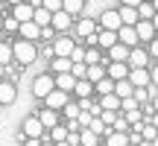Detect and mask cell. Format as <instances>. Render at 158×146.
I'll use <instances>...</instances> for the list:
<instances>
[{
    "label": "cell",
    "instance_id": "9a60e30c",
    "mask_svg": "<svg viewBox=\"0 0 158 146\" xmlns=\"http://www.w3.org/2000/svg\"><path fill=\"white\" fill-rule=\"evenodd\" d=\"M18 35H21V41H32L35 44V38L41 35V29L35 26L32 21H27V23H18Z\"/></svg>",
    "mask_w": 158,
    "mask_h": 146
},
{
    "label": "cell",
    "instance_id": "836d02e7",
    "mask_svg": "<svg viewBox=\"0 0 158 146\" xmlns=\"http://www.w3.org/2000/svg\"><path fill=\"white\" fill-rule=\"evenodd\" d=\"M117 114H120V111H100V123L106 126V129H111L114 120H117Z\"/></svg>",
    "mask_w": 158,
    "mask_h": 146
},
{
    "label": "cell",
    "instance_id": "9c48e42d",
    "mask_svg": "<svg viewBox=\"0 0 158 146\" xmlns=\"http://www.w3.org/2000/svg\"><path fill=\"white\" fill-rule=\"evenodd\" d=\"M70 21H73V18H70L68 12H53V15H50V29H53V32H68Z\"/></svg>",
    "mask_w": 158,
    "mask_h": 146
},
{
    "label": "cell",
    "instance_id": "74e56055",
    "mask_svg": "<svg viewBox=\"0 0 158 146\" xmlns=\"http://www.w3.org/2000/svg\"><path fill=\"white\" fill-rule=\"evenodd\" d=\"M76 123H79V129H88V123H91V114H88V111H79Z\"/></svg>",
    "mask_w": 158,
    "mask_h": 146
},
{
    "label": "cell",
    "instance_id": "bcb514c9",
    "mask_svg": "<svg viewBox=\"0 0 158 146\" xmlns=\"http://www.w3.org/2000/svg\"><path fill=\"white\" fill-rule=\"evenodd\" d=\"M9 3H12V6H18V3H23V0H9Z\"/></svg>",
    "mask_w": 158,
    "mask_h": 146
},
{
    "label": "cell",
    "instance_id": "7bdbcfd3",
    "mask_svg": "<svg viewBox=\"0 0 158 146\" xmlns=\"http://www.w3.org/2000/svg\"><path fill=\"white\" fill-rule=\"evenodd\" d=\"M23 146H41L38 137H23Z\"/></svg>",
    "mask_w": 158,
    "mask_h": 146
},
{
    "label": "cell",
    "instance_id": "e0dca14e",
    "mask_svg": "<svg viewBox=\"0 0 158 146\" xmlns=\"http://www.w3.org/2000/svg\"><path fill=\"white\" fill-rule=\"evenodd\" d=\"M15 96H18V88L12 82H3V79H0V105H12Z\"/></svg>",
    "mask_w": 158,
    "mask_h": 146
},
{
    "label": "cell",
    "instance_id": "f546056e",
    "mask_svg": "<svg viewBox=\"0 0 158 146\" xmlns=\"http://www.w3.org/2000/svg\"><path fill=\"white\" fill-rule=\"evenodd\" d=\"M123 120L129 123V129H132V126H138V123H143V108H135V111H123Z\"/></svg>",
    "mask_w": 158,
    "mask_h": 146
},
{
    "label": "cell",
    "instance_id": "681fc988",
    "mask_svg": "<svg viewBox=\"0 0 158 146\" xmlns=\"http://www.w3.org/2000/svg\"><path fill=\"white\" fill-rule=\"evenodd\" d=\"M129 146H135V143H129Z\"/></svg>",
    "mask_w": 158,
    "mask_h": 146
},
{
    "label": "cell",
    "instance_id": "cb8c5ba5",
    "mask_svg": "<svg viewBox=\"0 0 158 146\" xmlns=\"http://www.w3.org/2000/svg\"><path fill=\"white\" fill-rule=\"evenodd\" d=\"M138 21H152V15H155V3L152 0H143L141 6H138Z\"/></svg>",
    "mask_w": 158,
    "mask_h": 146
},
{
    "label": "cell",
    "instance_id": "d4e9b609",
    "mask_svg": "<svg viewBox=\"0 0 158 146\" xmlns=\"http://www.w3.org/2000/svg\"><path fill=\"white\" fill-rule=\"evenodd\" d=\"M106 146H129V135H123V132H108Z\"/></svg>",
    "mask_w": 158,
    "mask_h": 146
},
{
    "label": "cell",
    "instance_id": "d6986e66",
    "mask_svg": "<svg viewBox=\"0 0 158 146\" xmlns=\"http://www.w3.org/2000/svg\"><path fill=\"white\" fill-rule=\"evenodd\" d=\"M35 117H38V123L44 126V132H47V129H53V126H59V111H50V108H41V111L35 114Z\"/></svg>",
    "mask_w": 158,
    "mask_h": 146
},
{
    "label": "cell",
    "instance_id": "8fae6325",
    "mask_svg": "<svg viewBox=\"0 0 158 146\" xmlns=\"http://www.w3.org/2000/svg\"><path fill=\"white\" fill-rule=\"evenodd\" d=\"M126 73H129L126 62H108V67H106V76L111 79V82H120V79H126Z\"/></svg>",
    "mask_w": 158,
    "mask_h": 146
},
{
    "label": "cell",
    "instance_id": "f6af8a7d",
    "mask_svg": "<svg viewBox=\"0 0 158 146\" xmlns=\"http://www.w3.org/2000/svg\"><path fill=\"white\" fill-rule=\"evenodd\" d=\"M41 146H53L50 140H47V137H41Z\"/></svg>",
    "mask_w": 158,
    "mask_h": 146
},
{
    "label": "cell",
    "instance_id": "ffe728a7",
    "mask_svg": "<svg viewBox=\"0 0 158 146\" xmlns=\"http://www.w3.org/2000/svg\"><path fill=\"white\" fill-rule=\"evenodd\" d=\"M117 18H120V26H135V23H138V12L132 9V6H120Z\"/></svg>",
    "mask_w": 158,
    "mask_h": 146
},
{
    "label": "cell",
    "instance_id": "f35d334b",
    "mask_svg": "<svg viewBox=\"0 0 158 146\" xmlns=\"http://www.w3.org/2000/svg\"><path fill=\"white\" fill-rule=\"evenodd\" d=\"M147 44H149V47H147V56H149V59H155V56H158V44H155V38H152V41H147Z\"/></svg>",
    "mask_w": 158,
    "mask_h": 146
},
{
    "label": "cell",
    "instance_id": "52a82bcc",
    "mask_svg": "<svg viewBox=\"0 0 158 146\" xmlns=\"http://www.w3.org/2000/svg\"><path fill=\"white\" fill-rule=\"evenodd\" d=\"M132 29H135V35H138V44H147V41L155 38V23L152 21H138Z\"/></svg>",
    "mask_w": 158,
    "mask_h": 146
},
{
    "label": "cell",
    "instance_id": "4316f807",
    "mask_svg": "<svg viewBox=\"0 0 158 146\" xmlns=\"http://www.w3.org/2000/svg\"><path fill=\"white\" fill-rule=\"evenodd\" d=\"M82 9H85V0H62V12H68L70 18L79 15Z\"/></svg>",
    "mask_w": 158,
    "mask_h": 146
},
{
    "label": "cell",
    "instance_id": "4dcf8cb0",
    "mask_svg": "<svg viewBox=\"0 0 158 146\" xmlns=\"http://www.w3.org/2000/svg\"><path fill=\"white\" fill-rule=\"evenodd\" d=\"M70 59H53V76H56V73H70Z\"/></svg>",
    "mask_w": 158,
    "mask_h": 146
},
{
    "label": "cell",
    "instance_id": "ee69618b",
    "mask_svg": "<svg viewBox=\"0 0 158 146\" xmlns=\"http://www.w3.org/2000/svg\"><path fill=\"white\" fill-rule=\"evenodd\" d=\"M27 3L32 6V9H38V6H41V0H27Z\"/></svg>",
    "mask_w": 158,
    "mask_h": 146
},
{
    "label": "cell",
    "instance_id": "5b68a950",
    "mask_svg": "<svg viewBox=\"0 0 158 146\" xmlns=\"http://www.w3.org/2000/svg\"><path fill=\"white\" fill-rule=\"evenodd\" d=\"M68 102H70V94H64V91H56V88H53L50 94L44 96V108H50V111H62Z\"/></svg>",
    "mask_w": 158,
    "mask_h": 146
},
{
    "label": "cell",
    "instance_id": "ba28073f",
    "mask_svg": "<svg viewBox=\"0 0 158 146\" xmlns=\"http://www.w3.org/2000/svg\"><path fill=\"white\" fill-rule=\"evenodd\" d=\"M21 137H44V126L38 123V117H27L23 120V129H21Z\"/></svg>",
    "mask_w": 158,
    "mask_h": 146
},
{
    "label": "cell",
    "instance_id": "4fadbf2b",
    "mask_svg": "<svg viewBox=\"0 0 158 146\" xmlns=\"http://www.w3.org/2000/svg\"><path fill=\"white\" fill-rule=\"evenodd\" d=\"M70 94H73L76 99H91V96H94V85H91L88 79H76V85H73Z\"/></svg>",
    "mask_w": 158,
    "mask_h": 146
},
{
    "label": "cell",
    "instance_id": "8992f818",
    "mask_svg": "<svg viewBox=\"0 0 158 146\" xmlns=\"http://www.w3.org/2000/svg\"><path fill=\"white\" fill-rule=\"evenodd\" d=\"M126 82H129L132 88H147V85L152 82V76H149V70H147V67H135V70L126 73Z\"/></svg>",
    "mask_w": 158,
    "mask_h": 146
},
{
    "label": "cell",
    "instance_id": "1f68e13d",
    "mask_svg": "<svg viewBox=\"0 0 158 146\" xmlns=\"http://www.w3.org/2000/svg\"><path fill=\"white\" fill-rule=\"evenodd\" d=\"M88 132H94L97 137H102V135H108L111 129H106V126L100 123V117H91V123H88Z\"/></svg>",
    "mask_w": 158,
    "mask_h": 146
},
{
    "label": "cell",
    "instance_id": "484cf974",
    "mask_svg": "<svg viewBox=\"0 0 158 146\" xmlns=\"http://www.w3.org/2000/svg\"><path fill=\"white\" fill-rule=\"evenodd\" d=\"M100 62H102V53L97 50V47H88L85 56H82V64H85V67H91V64H100Z\"/></svg>",
    "mask_w": 158,
    "mask_h": 146
},
{
    "label": "cell",
    "instance_id": "e575fe53",
    "mask_svg": "<svg viewBox=\"0 0 158 146\" xmlns=\"http://www.w3.org/2000/svg\"><path fill=\"white\" fill-rule=\"evenodd\" d=\"M62 114H64V120H76V117H79V105H76L73 99H70L68 105L62 108Z\"/></svg>",
    "mask_w": 158,
    "mask_h": 146
},
{
    "label": "cell",
    "instance_id": "7c38bea8",
    "mask_svg": "<svg viewBox=\"0 0 158 146\" xmlns=\"http://www.w3.org/2000/svg\"><path fill=\"white\" fill-rule=\"evenodd\" d=\"M9 18H15L18 23H27V21H32V6L23 0V3H18V6H12V15Z\"/></svg>",
    "mask_w": 158,
    "mask_h": 146
},
{
    "label": "cell",
    "instance_id": "277c9868",
    "mask_svg": "<svg viewBox=\"0 0 158 146\" xmlns=\"http://www.w3.org/2000/svg\"><path fill=\"white\" fill-rule=\"evenodd\" d=\"M53 88H56V85H53V73H38V76L32 79V94L38 96V99H44Z\"/></svg>",
    "mask_w": 158,
    "mask_h": 146
},
{
    "label": "cell",
    "instance_id": "b9f144b4",
    "mask_svg": "<svg viewBox=\"0 0 158 146\" xmlns=\"http://www.w3.org/2000/svg\"><path fill=\"white\" fill-rule=\"evenodd\" d=\"M3 26H6V29H18V21H15V18H6Z\"/></svg>",
    "mask_w": 158,
    "mask_h": 146
},
{
    "label": "cell",
    "instance_id": "8d00e7d4",
    "mask_svg": "<svg viewBox=\"0 0 158 146\" xmlns=\"http://www.w3.org/2000/svg\"><path fill=\"white\" fill-rule=\"evenodd\" d=\"M41 9H47L53 15V12H62V0H41Z\"/></svg>",
    "mask_w": 158,
    "mask_h": 146
},
{
    "label": "cell",
    "instance_id": "2e32d148",
    "mask_svg": "<svg viewBox=\"0 0 158 146\" xmlns=\"http://www.w3.org/2000/svg\"><path fill=\"white\" fill-rule=\"evenodd\" d=\"M117 44H123V47H138V35H135V29L132 26H120L117 29Z\"/></svg>",
    "mask_w": 158,
    "mask_h": 146
},
{
    "label": "cell",
    "instance_id": "6da1fadb",
    "mask_svg": "<svg viewBox=\"0 0 158 146\" xmlns=\"http://www.w3.org/2000/svg\"><path fill=\"white\" fill-rule=\"evenodd\" d=\"M35 59H38V50H35L32 41H21L18 38L15 44H12V62H18L21 67H29Z\"/></svg>",
    "mask_w": 158,
    "mask_h": 146
},
{
    "label": "cell",
    "instance_id": "d6a6232c",
    "mask_svg": "<svg viewBox=\"0 0 158 146\" xmlns=\"http://www.w3.org/2000/svg\"><path fill=\"white\" fill-rule=\"evenodd\" d=\"M0 64H12V44H3V41H0Z\"/></svg>",
    "mask_w": 158,
    "mask_h": 146
},
{
    "label": "cell",
    "instance_id": "44dd1931",
    "mask_svg": "<svg viewBox=\"0 0 158 146\" xmlns=\"http://www.w3.org/2000/svg\"><path fill=\"white\" fill-rule=\"evenodd\" d=\"M97 105L102 108V111H120V99L114 94H106V96H100L97 99Z\"/></svg>",
    "mask_w": 158,
    "mask_h": 146
},
{
    "label": "cell",
    "instance_id": "7dc6e473",
    "mask_svg": "<svg viewBox=\"0 0 158 146\" xmlns=\"http://www.w3.org/2000/svg\"><path fill=\"white\" fill-rule=\"evenodd\" d=\"M53 146H68V143H64V140H62V143H53Z\"/></svg>",
    "mask_w": 158,
    "mask_h": 146
},
{
    "label": "cell",
    "instance_id": "83f0119b",
    "mask_svg": "<svg viewBox=\"0 0 158 146\" xmlns=\"http://www.w3.org/2000/svg\"><path fill=\"white\" fill-rule=\"evenodd\" d=\"M111 91H114V82H111V79H100V82H94V96H106V94H111Z\"/></svg>",
    "mask_w": 158,
    "mask_h": 146
},
{
    "label": "cell",
    "instance_id": "7a4b0ae2",
    "mask_svg": "<svg viewBox=\"0 0 158 146\" xmlns=\"http://www.w3.org/2000/svg\"><path fill=\"white\" fill-rule=\"evenodd\" d=\"M73 47H76V41L70 38V35H59L56 41H53V59H70V53H73Z\"/></svg>",
    "mask_w": 158,
    "mask_h": 146
},
{
    "label": "cell",
    "instance_id": "5bb4252c",
    "mask_svg": "<svg viewBox=\"0 0 158 146\" xmlns=\"http://www.w3.org/2000/svg\"><path fill=\"white\" fill-rule=\"evenodd\" d=\"M97 29H100V26H97L94 18H82V21L76 23V35H79V38H91V35H97Z\"/></svg>",
    "mask_w": 158,
    "mask_h": 146
},
{
    "label": "cell",
    "instance_id": "7402d4cb",
    "mask_svg": "<svg viewBox=\"0 0 158 146\" xmlns=\"http://www.w3.org/2000/svg\"><path fill=\"white\" fill-rule=\"evenodd\" d=\"M85 79H88L91 85L106 79V64H91V67H85Z\"/></svg>",
    "mask_w": 158,
    "mask_h": 146
},
{
    "label": "cell",
    "instance_id": "d590c367",
    "mask_svg": "<svg viewBox=\"0 0 158 146\" xmlns=\"http://www.w3.org/2000/svg\"><path fill=\"white\" fill-rule=\"evenodd\" d=\"M132 99H135L138 105H147V102H149V94H147V88H135V91H132Z\"/></svg>",
    "mask_w": 158,
    "mask_h": 146
},
{
    "label": "cell",
    "instance_id": "f1b7e54d",
    "mask_svg": "<svg viewBox=\"0 0 158 146\" xmlns=\"http://www.w3.org/2000/svg\"><path fill=\"white\" fill-rule=\"evenodd\" d=\"M79 146H100V137L88 129H79Z\"/></svg>",
    "mask_w": 158,
    "mask_h": 146
},
{
    "label": "cell",
    "instance_id": "30bf717a",
    "mask_svg": "<svg viewBox=\"0 0 158 146\" xmlns=\"http://www.w3.org/2000/svg\"><path fill=\"white\" fill-rule=\"evenodd\" d=\"M100 29H108V32H117V29H120L117 9H106V12L100 15Z\"/></svg>",
    "mask_w": 158,
    "mask_h": 146
},
{
    "label": "cell",
    "instance_id": "603a6c76",
    "mask_svg": "<svg viewBox=\"0 0 158 146\" xmlns=\"http://www.w3.org/2000/svg\"><path fill=\"white\" fill-rule=\"evenodd\" d=\"M126 59H129V47H123V44L108 47V62H126Z\"/></svg>",
    "mask_w": 158,
    "mask_h": 146
},
{
    "label": "cell",
    "instance_id": "60d3db41",
    "mask_svg": "<svg viewBox=\"0 0 158 146\" xmlns=\"http://www.w3.org/2000/svg\"><path fill=\"white\" fill-rule=\"evenodd\" d=\"M143 0H120V6H132V9H138Z\"/></svg>",
    "mask_w": 158,
    "mask_h": 146
},
{
    "label": "cell",
    "instance_id": "ac0fdd59",
    "mask_svg": "<svg viewBox=\"0 0 158 146\" xmlns=\"http://www.w3.org/2000/svg\"><path fill=\"white\" fill-rule=\"evenodd\" d=\"M53 85H56V91L70 94V91H73V85H76V79L70 76V73H56V76H53Z\"/></svg>",
    "mask_w": 158,
    "mask_h": 146
},
{
    "label": "cell",
    "instance_id": "c3c4849f",
    "mask_svg": "<svg viewBox=\"0 0 158 146\" xmlns=\"http://www.w3.org/2000/svg\"><path fill=\"white\" fill-rule=\"evenodd\" d=\"M3 70H6V67H3V64H0V76H3Z\"/></svg>",
    "mask_w": 158,
    "mask_h": 146
},
{
    "label": "cell",
    "instance_id": "ab89813d",
    "mask_svg": "<svg viewBox=\"0 0 158 146\" xmlns=\"http://www.w3.org/2000/svg\"><path fill=\"white\" fill-rule=\"evenodd\" d=\"M53 35H56V32H53V29H50V26H44V29H41V35H38V38H44V41H50V38H53Z\"/></svg>",
    "mask_w": 158,
    "mask_h": 146
},
{
    "label": "cell",
    "instance_id": "3957f363",
    "mask_svg": "<svg viewBox=\"0 0 158 146\" xmlns=\"http://www.w3.org/2000/svg\"><path fill=\"white\" fill-rule=\"evenodd\" d=\"M149 64H152V59L147 56V50H143L141 44L129 50V59H126V67H129V70H135V67H149Z\"/></svg>",
    "mask_w": 158,
    "mask_h": 146
}]
</instances>
